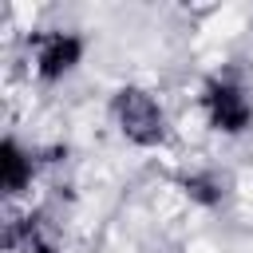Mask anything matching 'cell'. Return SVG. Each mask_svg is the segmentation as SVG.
I'll return each instance as SVG.
<instances>
[{"label": "cell", "mask_w": 253, "mask_h": 253, "mask_svg": "<svg viewBox=\"0 0 253 253\" xmlns=\"http://www.w3.org/2000/svg\"><path fill=\"white\" fill-rule=\"evenodd\" d=\"M182 186H186V194H190L194 202H202V206H213V202L221 198V194H217V182H213V178H202V174H198V178H186Z\"/></svg>", "instance_id": "5b68a950"}, {"label": "cell", "mask_w": 253, "mask_h": 253, "mask_svg": "<svg viewBox=\"0 0 253 253\" xmlns=\"http://www.w3.org/2000/svg\"><path fill=\"white\" fill-rule=\"evenodd\" d=\"M115 115H119L123 134H126L130 142H138V146H154V142L166 138V119H162L158 103H154L146 91H138V87L119 91V99H115Z\"/></svg>", "instance_id": "6da1fadb"}, {"label": "cell", "mask_w": 253, "mask_h": 253, "mask_svg": "<svg viewBox=\"0 0 253 253\" xmlns=\"http://www.w3.org/2000/svg\"><path fill=\"white\" fill-rule=\"evenodd\" d=\"M206 111H210V123L225 134H237L249 126L253 111H249V99L233 87V83H210L206 87Z\"/></svg>", "instance_id": "7a4b0ae2"}, {"label": "cell", "mask_w": 253, "mask_h": 253, "mask_svg": "<svg viewBox=\"0 0 253 253\" xmlns=\"http://www.w3.org/2000/svg\"><path fill=\"white\" fill-rule=\"evenodd\" d=\"M0 170H4V190H8V194H16V190L32 178V158H28V154L8 138V142L0 146Z\"/></svg>", "instance_id": "277c9868"}, {"label": "cell", "mask_w": 253, "mask_h": 253, "mask_svg": "<svg viewBox=\"0 0 253 253\" xmlns=\"http://www.w3.org/2000/svg\"><path fill=\"white\" fill-rule=\"evenodd\" d=\"M79 40L75 36H43L40 40V75L43 79H55V75H63V71H71L75 63H79Z\"/></svg>", "instance_id": "3957f363"}]
</instances>
